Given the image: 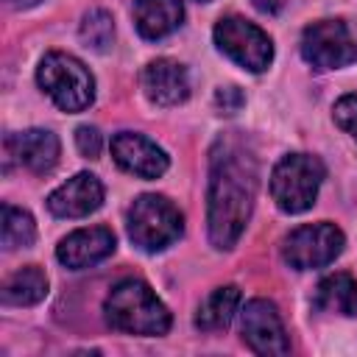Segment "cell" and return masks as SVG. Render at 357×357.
Instances as JSON below:
<instances>
[{
    "mask_svg": "<svg viewBox=\"0 0 357 357\" xmlns=\"http://www.w3.org/2000/svg\"><path fill=\"white\" fill-rule=\"evenodd\" d=\"M75 145H78V153H81V156H86V159H98L100 145H103L100 131H98L95 126H81V128L75 131Z\"/></svg>",
    "mask_w": 357,
    "mask_h": 357,
    "instance_id": "22",
    "label": "cell"
},
{
    "mask_svg": "<svg viewBox=\"0 0 357 357\" xmlns=\"http://www.w3.org/2000/svg\"><path fill=\"white\" fill-rule=\"evenodd\" d=\"M343 245H346V237L335 223L329 220L304 223L284 237L282 259L296 271H315V268H326L329 262H335Z\"/></svg>",
    "mask_w": 357,
    "mask_h": 357,
    "instance_id": "8",
    "label": "cell"
},
{
    "mask_svg": "<svg viewBox=\"0 0 357 357\" xmlns=\"http://www.w3.org/2000/svg\"><path fill=\"white\" fill-rule=\"evenodd\" d=\"M212 36H215L218 50L226 53L234 64H240L248 73H262L273 61V42H271V36L259 25H254V22L237 17V14L220 17L215 22Z\"/></svg>",
    "mask_w": 357,
    "mask_h": 357,
    "instance_id": "7",
    "label": "cell"
},
{
    "mask_svg": "<svg viewBox=\"0 0 357 357\" xmlns=\"http://www.w3.org/2000/svg\"><path fill=\"white\" fill-rule=\"evenodd\" d=\"M47 296V273L39 265H25L17 273H11L3 284V301L14 307H31L39 304Z\"/></svg>",
    "mask_w": 357,
    "mask_h": 357,
    "instance_id": "18",
    "label": "cell"
},
{
    "mask_svg": "<svg viewBox=\"0 0 357 357\" xmlns=\"http://www.w3.org/2000/svg\"><path fill=\"white\" fill-rule=\"evenodd\" d=\"M315 310L321 312H337V315H357V279L351 273H332L324 276L312 296Z\"/></svg>",
    "mask_w": 357,
    "mask_h": 357,
    "instance_id": "16",
    "label": "cell"
},
{
    "mask_svg": "<svg viewBox=\"0 0 357 357\" xmlns=\"http://www.w3.org/2000/svg\"><path fill=\"white\" fill-rule=\"evenodd\" d=\"M42 0H6V6L11 8H31V6H39Z\"/></svg>",
    "mask_w": 357,
    "mask_h": 357,
    "instance_id": "25",
    "label": "cell"
},
{
    "mask_svg": "<svg viewBox=\"0 0 357 357\" xmlns=\"http://www.w3.org/2000/svg\"><path fill=\"white\" fill-rule=\"evenodd\" d=\"M117 240L114 231L106 226H86V229H75L70 231L59 248H56V259L70 268V271H84L92 268L98 262H103L112 251H114Z\"/></svg>",
    "mask_w": 357,
    "mask_h": 357,
    "instance_id": "11",
    "label": "cell"
},
{
    "mask_svg": "<svg viewBox=\"0 0 357 357\" xmlns=\"http://www.w3.org/2000/svg\"><path fill=\"white\" fill-rule=\"evenodd\" d=\"M215 100H218V106H220L223 112L234 114V112L245 103V95L240 92V86H220L218 95H215Z\"/></svg>",
    "mask_w": 357,
    "mask_h": 357,
    "instance_id": "23",
    "label": "cell"
},
{
    "mask_svg": "<svg viewBox=\"0 0 357 357\" xmlns=\"http://www.w3.org/2000/svg\"><path fill=\"white\" fill-rule=\"evenodd\" d=\"M257 195V159L243 139H218L209 162L206 223L209 243L220 251L234 248L240 240Z\"/></svg>",
    "mask_w": 357,
    "mask_h": 357,
    "instance_id": "1",
    "label": "cell"
},
{
    "mask_svg": "<svg viewBox=\"0 0 357 357\" xmlns=\"http://www.w3.org/2000/svg\"><path fill=\"white\" fill-rule=\"evenodd\" d=\"M81 39L86 47L98 50V53H106L112 47V39H114V20L109 11L103 8H92L84 14L81 20Z\"/></svg>",
    "mask_w": 357,
    "mask_h": 357,
    "instance_id": "20",
    "label": "cell"
},
{
    "mask_svg": "<svg viewBox=\"0 0 357 357\" xmlns=\"http://www.w3.org/2000/svg\"><path fill=\"white\" fill-rule=\"evenodd\" d=\"M36 81L61 112H84L95 100V78L89 67L70 53H45L36 70Z\"/></svg>",
    "mask_w": 357,
    "mask_h": 357,
    "instance_id": "3",
    "label": "cell"
},
{
    "mask_svg": "<svg viewBox=\"0 0 357 357\" xmlns=\"http://www.w3.org/2000/svg\"><path fill=\"white\" fill-rule=\"evenodd\" d=\"M198 3H206V0H198Z\"/></svg>",
    "mask_w": 357,
    "mask_h": 357,
    "instance_id": "26",
    "label": "cell"
},
{
    "mask_svg": "<svg viewBox=\"0 0 357 357\" xmlns=\"http://www.w3.org/2000/svg\"><path fill=\"white\" fill-rule=\"evenodd\" d=\"M326 167L312 153H287L271 170V198L287 215L307 212L324 184Z\"/></svg>",
    "mask_w": 357,
    "mask_h": 357,
    "instance_id": "4",
    "label": "cell"
},
{
    "mask_svg": "<svg viewBox=\"0 0 357 357\" xmlns=\"http://www.w3.org/2000/svg\"><path fill=\"white\" fill-rule=\"evenodd\" d=\"M184 20L181 0H134V22L139 36L156 42L170 36Z\"/></svg>",
    "mask_w": 357,
    "mask_h": 357,
    "instance_id": "15",
    "label": "cell"
},
{
    "mask_svg": "<svg viewBox=\"0 0 357 357\" xmlns=\"http://www.w3.org/2000/svg\"><path fill=\"white\" fill-rule=\"evenodd\" d=\"M184 231V215L165 195H139L128 209V237L139 251L156 254Z\"/></svg>",
    "mask_w": 357,
    "mask_h": 357,
    "instance_id": "5",
    "label": "cell"
},
{
    "mask_svg": "<svg viewBox=\"0 0 357 357\" xmlns=\"http://www.w3.org/2000/svg\"><path fill=\"white\" fill-rule=\"evenodd\" d=\"M251 3H254V8H257V11L271 14V17H273V14H279V11L287 6V0H251Z\"/></svg>",
    "mask_w": 357,
    "mask_h": 357,
    "instance_id": "24",
    "label": "cell"
},
{
    "mask_svg": "<svg viewBox=\"0 0 357 357\" xmlns=\"http://www.w3.org/2000/svg\"><path fill=\"white\" fill-rule=\"evenodd\" d=\"M112 156L126 173H131L137 178H159L170 167L167 153L153 139H148L145 134H137V131L114 134L112 137Z\"/></svg>",
    "mask_w": 357,
    "mask_h": 357,
    "instance_id": "10",
    "label": "cell"
},
{
    "mask_svg": "<svg viewBox=\"0 0 357 357\" xmlns=\"http://www.w3.org/2000/svg\"><path fill=\"white\" fill-rule=\"evenodd\" d=\"M103 312H106L109 326L126 335L159 337V335H167L173 324L170 310L142 279L117 282L103 301Z\"/></svg>",
    "mask_w": 357,
    "mask_h": 357,
    "instance_id": "2",
    "label": "cell"
},
{
    "mask_svg": "<svg viewBox=\"0 0 357 357\" xmlns=\"http://www.w3.org/2000/svg\"><path fill=\"white\" fill-rule=\"evenodd\" d=\"M6 145L11 156H17V162L36 176L50 173L59 162V137L47 128H28L22 134H11Z\"/></svg>",
    "mask_w": 357,
    "mask_h": 357,
    "instance_id": "14",
    "label": "cell"
},
{
    "mask_svg": "<svg viewBox=\"0 0 357 357\" xmlns=\"http://www.w3.org/2000/svg\"><path fill=\"white\" fill-rule=\"evenodd\" d=\"M240 332L251 351L257 354H287L290 337L273 301L251 298L240 312Z\"/></svg>",
    "mask_w": 357,
    "mask_h": 357,
    "instance_id": "9",
    "label": "cell"
},
{
    "mask_svg": "<svg viewBox=\"0 0 357 357\" xmlns=\"http://www.w3.org/2000/svg\"><path fill=\"white\" fill-rule=\"evenodd\" d=\"M240 301H243V296H240V287H234V284L212 290L206 296V301L195 312V326L201 332H220V329H226L231 324V318L237 315Z\"/></svg>",
    "mask_w": 357,
    "mask_h": 357,
    "instance_id": "17",
    "label": "cell"
},
{
    "mask_svg": "<svg viewBox=\"0 0 357 357\" xmlns=\"http://www.w3.org/2000/svg\"><path fill=\"white\" fill-rule=\"evenodd\" d=\"M142 92L156 106H178L190 98V75L187 67L173 59L148 61L139 75Z\"/></svg>",
    "mask_w": 357,
    "mask_h": 357,
    "instance_id": "12",
    "label": "cell"
},
{
    "mask_svg": "<svg viewBox=\"0 0 357 357\" xmlns=\"http://www.w3.org/2000/svg\"><path fill=\"white\" fill-rule=\"evenodd\" d=\"M0 237L3 245L11 248H28L36 240V223L31 218V212L14 206V204H3V223H0Z\"/></svg>",
    "mask_w": 357,
    "mask_h": 357,
    "instance_id": "19",
    "label": "cell"
},
{
    "mask_svg": "<svg viewBox=\"0 0 357 357\" xmlns=\"http://www.w3.org/2000/svg\"><path fill=\"white\" fill-rule=\"evenodd\" d=\"M332 117H335V123H337L351 139H357V95H354V92L337 98V103H335V109H332Z\"/></svg>",
    "mask_w": 357,
    "mask_h": 357,
    "instance_id": "21",
    "label": "cell"
},
{
    "mask_svg": "<svg viewBox=\"0 0 357 357\" xmlns=\"http://www.w3.org/2000/svg\"><path fill=\"white\" fill-rule=\"evenodd\" d=\"M103 204V184L92 173H75L47 195V209L56 218H86Z\"/></svg>",
    "mask_w": 357,
    "mask_h": 357,
    "instance_id": "13",
    "label": "cell"
},
{
    "mask_svg": "<svg viewBox=\"0 0 357 357\" xmlns=\"http://www.w3.org/2000/svg\"><path fill=\"white\" fill-rule=\"evenodd\" d=\"M301 59L315 70H337L357 61V25L349 20H315L301 33Z\"/></svg>",
    "mask_w": 357,
    "mask_h": 357,
    "instance_id": "6",
    "label": "cell"
}]
</instances>
